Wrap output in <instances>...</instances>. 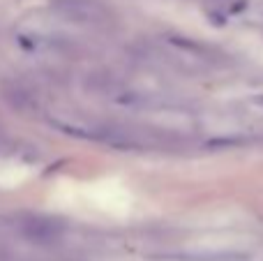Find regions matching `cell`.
<instances>
[{"mask_svg": "<svg viewBox=\"0 0 263 261\" xmlns=\"http://www.w3.org/2000/svg\"><path fill=\"white\" fill-rule=\"evenodd\" d=\"M166 259H180V261H245L250 259L247 254H236V252H192V254H168Z\"/></svg>", "mask_w": 263, "mask_h": 261, "instance_id": "obj_1", "label": "cell"}]
</instances>
